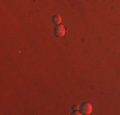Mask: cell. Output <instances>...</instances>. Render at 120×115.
Wrapping results in <instances>:
<instances>
[{
    "label": "cell",
    "instance_id": "cell-1",
    "mask_svg": "<svg viewBox=\"0 0 120 115\" xmlns=\"http://www.w3.org/2000/svg\"><path fill=\"white\" fill-rule=\"evenodd\" d=\"M55 34L58 37H63L65 34V28L63 27L61 24H58V26H56V28H55Z\"/></svg>",
    "mask_w": 120,
    "mask_h": 115
},
{
    "label": "cell",
    "instance_id": "cell-2",
    "mask_svg": "<svg viewBox=\"0 0 120 115\" xmlns=\"http://www.w3.org/2000/svg\"><path fill=\"white\" fill-rule=\"evenodd\" d=\"M82 113H83V114H87V115H90L91 113H92V105H91L90 102L84 104V105L82 106Z\"/></svg>",
    "mask_w": 120,
    "mask_h": 115
},
{
    "label": "cell",
    "instance_id": "cell-3",
    "mask_svg": "<svg viewBox=\"0 0 120 115\" xmlns=\"http://www.w3.org/2000/svg\"><path fill=\"white\" fill-rule=\"evenodd\" d=\"M52 22L55 23L56 26H58V24H60V23H61V17H60V15H54V18H52Z\"/></svg>",
    "mask_w": 120,
    "mask_h": 115
},
{
    "label": "cell",
    "instance_id": "cell-4",
    "mask_svg": "<svg viewBox=\"0 0 120 115\" xmlns=\"http://www.w3.org/2000/svg\"><path fill=\"white\" fill-rule=\"evenodd\" d=\"M73 114H74V115H79V114H83V113H79V110H74Z\"/></svg>",
    "mask_w": 120,
    "mask_h": 115
},
{
    "label": "cell",
    "instance_id": "cell-5",
    "mask_svg": "<svg viewBox=\"0 0 120 115\" xmlns=\"http://www.w3.org/2000/svg\"><path fill=\"white\" fill-rule=\"evenodd\" d=\"M73 110H79V105H74L73 106Z\"/></svg>",
    "mask_w": 120,
    "mask_h": 115
}]
</instances>
